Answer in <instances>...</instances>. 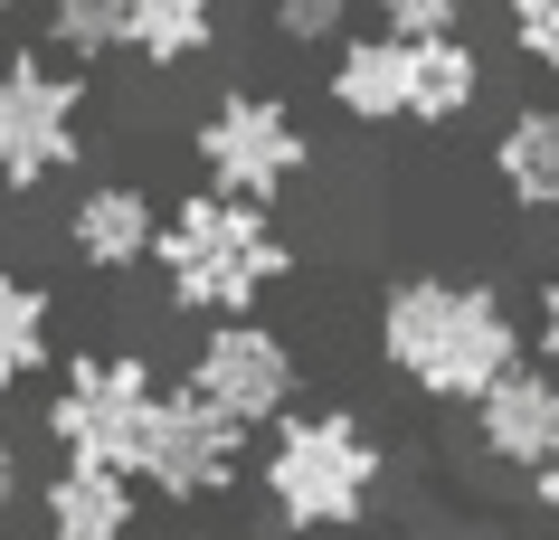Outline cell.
<instances>
[{"instance_id": "cell-1", "label": "cell", "mask_w": 559, "mask_h": 540, "mask_svg": "<svg viewBox=\"0 0 559 540\" xmlns=\"http://www.w3.org/2000/svg\"><path fill=\"white\" fill-rule=\"evenodd\" d=\"M370 341H380V370L408 398H427V408H474L531 351V332H522V313H512L502 285H484V275H437V266L380 285Z\"/></svg>"}, {"instance_id": "cell-2", "label": "cell", "mask_w": 559, "mask_h": 540, "mask_svg": "<svg viewBox=\"0 0 559 540\" xmlns=\"http://www.w3.org/2000/svg\"><path fill=\"white\" fill-rule=\"evenodd\" d=\"M265 446L247 455L257 503L285 540H352L380 521L389 493V436L360 408H285L275 427H257Z\"/></svg>"}, {"instance_id": "cell-3", "label": "cell", "mask_w": 559, "mask_h": 540, "mask_svg": "<svg viewBox=\"0 0 559 540\" xmlns=\"http://www.w3.org/2000/svg\"><path fill=\"white\" fill-rule=\"evenodd\" d=\"M152 275H162V303L190 313V323H218V313H257L285 275H295V238L275 228L265 200H228V190H180L162 200V238H152Z\"/></svg>"}, {"instance_id": "cell-4", "label": "cell", "mask_w": 559, "mask_h": 540, "mask_svg": "<svg viewBox=\"0 0 559 540\" xmlns=\"http://www.w3.org/2000/svg\"><path fill=\"white\" fill-rule=\"evenodd\" d=\"M190 161H200L209 190L275 209L285 190L313 180V123H304L275 86H228V95H209L200 123H190Z\"/></svg>"}, {"instance_id": "cell-5", "label": "cell", "mask_w": 559, "mask_h": 540, "mask_svg": "<svg viewBox=\"0 0 559 540\" xmlns=\"http://www.w3.org/2000/svg\"><path fill=\"white\" fill-rule=\"evenodd\" d=\"M76 161H86V67L48 48H10L0 58V190L38 200Z\"/></svg>"}, {"instance_id": "cell-6", "label": "cell", "mask_w": 559, "mask_h": 540, "mask_svg": "<svg viewBox=\"0 0 559 540\" xmlns=\"http://www.w3.org/2000/svg\"><path fill=\"white\" fill-rule=\"evenodd\" d=\"M152 398H162V380H152L143 351H76V360H58V389H48V446L133 475Z\"/></svg>"}, {"instance_id": "cell-7", "label": "cell", "mask_w": 559, "mask_h": 540, "mask_svg": "<svg viewBox=\"0 0 559 540\" xmlns=\"http://www.w3.org/2000/svg\"><path fill=\"white\" fill-rule=\"evenodd\" d=\"M247 455H257V427H237L228 408H209L190 380L152 398L143 455H133V483H152L162 503H218L247 483Z\"/></svg>"}, {"instance_id": "cell-8", "label": "cell", "mask_w": 559, "mask_h": 540, "mask_svg": "<svg viewBox=\"0 0 559 540\" xmlns=\"http://www.w3.org/2000/svg\"><path fill=\"white\" fill-rule=\"evenodd\" d=\"M180 380H190L209 408H228L237 427H275L304 398V351L265 323V313H218V323H200Z\"/></svg>"}, {"instance_id": "cell-9", "label": "cell", "mask_w": 559, "mask_h": 540, "mask_svg": "<svg viewBox=\"0 0 559 540\" xmlns=\"http://www.w3.org/2000/svg\"><path fill=\"white\" fill-rule=\"evenodd\" d=\"M465 427H474V455H484V465H502V475H531V465L559 446V370L522 351V360L493 380V389L465 408Z\"/></svg>"}, {"instance_id": "cell-10", "label": "cell", "mask_w": 559, "mask_h": 540, "mask_svg": "<svg viewBox=\"0 0 559 540\" xmlns=\"http://www.w3.org/2000/svg\"><path fill=\"white\" fill-rule=\"evenodd\" d=\"M67 256L86 275H133L152 266V238H162V200H152L143 180H86L76 200H67Z\"/></svg>"}, {"instance_id": "cell-11", "label": "cell", "mask_w": 559, "mask_h": 540, "mask_svg": "<svg viewBox=\"0 0 559 540\" xmlns=\"http://www.w3.org/2000/svg\"><path fill=\"white\" fill-rule=\"evenodd\" d=\"M38 531L48 540H133L143 521V483L123 475V465H86V455H58L29 493Z\"/></svg>"}, {"instance_id": "cell-12", "label": "cell", "mask_w": 559, "mask_h": 540, "mask_svg": "<svg viewBox=\"0 0 559 540\" xmlns=\"http://www.w3.org/2000/svg\"><path fill=\"white\" fill-rule=\"evenodd\" d=\"M323 95H332V115L360 123V133L408 123V38L342 29V38H332V67H323Z\"/></svg>"}, {"instance_id": "cell-13", "label": "cell", "mask_w": 559, "mask_h": 540, "mask_svg": "<svg viewBox=\"0 0 559 540\" xmlns=\"http://www.w3.org/2000/svg\"><path fill=\"white\" fill-rule=\"evenodd\" d=\"M484 161H493V190L531 218V228H559V95L512 105V115L493 123Z\"/></svg>"}, {"instance_id": "cell-14", "label": "cell", "mask_w": 559, "mask_h": 540, "mask_svg": "<svg viewBox=\"0 0 559 540\" xmlns=\"http://www.w3.org/2000/svg\"><path fill=\"white\" fill-rule=\"evenodd\" d=\"M484 48H474L465 29L445 38H408V123L417 133H445V123H465L474 105H484Z\"/></svg>"}, {"instance_id": "cell-15", "label": "cell", "mask_w": 559, "mask_h": 540, "mask_svg": "<svg viewBox=\"0 0 559 540\" xmlns=\"http://www.w3.org/2000/svg\"><path fill=\"white\" fill-rule=\"evenodd\" d=\"M228 38V0H123V58H143L152 76L200 67Z\"/></svg>"}, {"instance_id": "cell-16", "label": "cell", "mask_w": 559, "mask_h": 540, "mask_svg": "<svg viewBox=\"0 0 559 540\" xmlns=\"http://www.w3.org/2000/svg\"><path fill=\"white\" fill-rule=\"evenodd\" d=\"M38 370H58V295L38 275L0 266V398H20Z\"/></svg>"}, {"instance_id": "cell-17", "label": "cell", "mask_w": 559, "mask_h": 540, "mask_svg": "<svg viewBox=\"0 0 559 540\" xmlns=\"http://www.w3.org/2000/svg\"><path fill=\"white\" fill-rule=\"evenodd\" d=\"M38 48L67 67L123 58V0H38Z\"/></svg>"}, {"instance_id": "cell-18", "label": "cell", "mask_w": 559, "mask_h": 540, "mask_svg": "<svg viewBox=\"0 0 559 540\" xmlns=\"http://www.w3.org/2000/svg\"><path fill=\"white\" fill-rule=\"evenodd\" d=\"M360 0H265V29H275V48H332V38L352 29Z\"/></svg>"}, {"instance_id": "cell-19", "label": "cell", "mask_w": 559, "mask_h": 540, "mask_svg": "<svg viewBox=\"0 0 559 540\" xmlns=\"http://www.w3.org/2000/svg\"><path fill=\"white\" fill-rule=\"evenodd\" d=\"M502 38L531 76H559V0H502Z\"/></svg>"}, {"instance_id": "cell-20", "label": "cell", "mask_w": 559, "mask_h": 540, "mask_svg": "<svg viewBox=\"0 0 559 540\" xmlns=\"http://www.w3.org/2000/svg\"><path fill=\"white\" fill-rule=\"evenodd\" d=\"M370 10H380L389 38H445V29H465V0H370Z\"/></svg>"}, {"instance_id": "cell-21", "label": "cell", "mask_w": 559, "mask_h": 540, "mask_svg": "<svg viewBox=\"0 0 559 540\" xmlns=\"http://www.w3.org/2000/svg\"><path fill=\"white\" fill-rule=\"evenodd\" d=\"M29 493H38V475H29V446H20V436L0 427V531H10V521L29 512Z\"/></svg>"}, {"instance_id": "cell-22", "label": "cell", "mask_w": 559, "mask_h": 540, "mask_svg": "<svg viewBox=\"0 0 559 540\" xmlns=\"http://www.w3.org/2000/svg\"><path fill=\"white\" fill-rule=\"evenodd\" d=\"M531 360L559 370V275H540V303H531Z\"/></svg>"}, {"instance_id": "cell-23", "label": "cell", "mask_w": 559, "mask_h": 540, "mask_svg": "<svg viewBox=\"0 0 559 540\" xmlns=\"http://www.w3.org/2000/svg\"><path fill=\"white\" fill-rule=\"evenodd\" d=\"M522 483H531V512H540V531H550V540H559V446H550V455H540V465H531V475H522Z\"/></svg>"}, {"instance_id": "cell-24", "label": "cell", "mask_w": 559, "mask_h": 540, "mask_svg": "<svg viewBox=\"0 0 559 540\" xmlns=\"http://www.w3.org/2000/svg\"><path fill=\"white\" fill-rule=\"evenodd\" d=\"M171 540H218V531H171Z\"/></svg>"}, {"instance_id": "cell-25", "label": "cell", "mask_w": 559, "mask_h": 540, "mask_svg": "<svg viewBox=\"0 0 559 540\" xmlns=\"http://www.w3.org/2000/svg\"><path fill=\"white\" fill-rule=\"evenodd\" d=\"M0 10H20V0H0Z\"/></svg>"}, {"instance_id": "cell-26", "label": "cell", "mask_w": 559, "mask_h": 540, "mask_svg": "<svg viewBox=\"0 0 559 540\" xmlns=\"http://www.w3.org/2000/svg\"><path fill=\"white\" fill-rule=\"evenodd\" d=\"M0 540H10V531H0ZM38 540H48V531H38Z\"/></svg>"}]
</instances>
